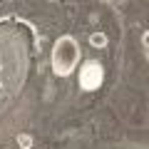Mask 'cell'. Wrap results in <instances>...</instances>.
Instances as JSON below:
<instances>
[{
    "label": "cell",
    "mask_w": 149,
    "mask_h": 149,
    "mask_svg": "<svg viewBox=\"0 0 149 149\" xmlns=\"http://www.w3.org/2000/svg\"><path fill=\"white\" fill-rule=\"evenodd\" d=\"M80 45H77V40H74L72 35H60L57 40H55L52 45V57H50V62H52V72L57 74V77H70V74L77 70V65H80Z\"/></svg>",
    "instance_id": "cell-1"
},
{
    "label": "cell",
    "mask_w": 149,
    "mask_h": 149,
    "mask_svg": "<svg viewBox=\"0 0 149 149\" xmlns=\"http://www.w3.org/2000/svg\"><path fill=\"white\" fill-rule=\"evenodd\" d=\"M102 82V67L97 62H90L85 70H82V77H80V85L85 87V90H92V87H97Z\"/></svg>",
    "instance_id": "cell-2"
},
{
    "label": "cell",
    "mask_w": 149,
    "mask_h": 149,
    "mask_svg": "<svg viewBox=\"0 0 149 149\" xmlns=\"http://www.w3.org/2000/svg\"><path fill=\"white\" fill-rule=\"evenodd\" d=\"M90 40H92V45H95V47H97V45H100V47H102V45H107V37L102 35V32H97V35H92Z\"/></svg>",
    "instance_id": "cell-3"
},
{
    "label": "cell",
    "mask_w": 149,
    "mask_h": 149,
    "mask_svg": "<svg viewBox=\"0 0 149 149\" xmlns=\"http://www.w3.org/2000/svg\"><path fill=\"white\" fill-rule=\"evenodd\" d=\"M17 144H20L22 149H30V144H32V139L27 137V134H22V137H17Z\"/></svg>",
    "instance_id": "cell-4"
}]
</instances>
